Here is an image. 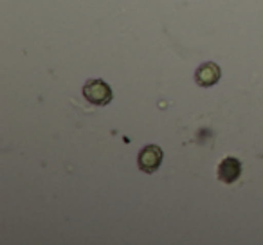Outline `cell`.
Listing matches in <instances>:
<instances>
[{
	"label": "cell",
	"mask_w": 263,
	"mask_h": 245,
	"mask_svg": "<svg viewBox=\"0 0 263 245\" xmlns=\"http://www.w3.org/2000/svg\"><path fill=\"white\" fill-rule=\"evenodd\" d=\"M162 162V150L159 146H150L143 148L139 154V159H137V164H139V169L144 173H154L159 169Z\"/></svg>",
	"instance_id": "7a4b0ae2"
},
{
	"label": "cell",
	"mask_w": 263,
	"mask_h": 245,
	"mask_svg": "<svg viewBox=\"0 0 263 245\" xmlns=\"http://www.w3.org/2000/svg\"><path fill=\"white\" fill-rule=\"evenodd\" d=\"M220 80V67L213 62L202 63L195 72V81L200 87H213L215 83H218Z\"/></svg>",
	"instance_id": "277c9868"
},
{
	"label": "cell",
	"mask_w": 263,
	"mask_h": 245,
	"mask_svg": "<svg viewBox=\"0 0 263 245\" xmlns=\"http://www.w3.org/2000/svg\"><path fill=\"white\" fill-rule=\"evenodd\" d=\"M218 180L223 184H234L241 175V162L234 157H226L218 164Z\"/></svg>",
	"instance_id": "3957f363"
},
{
	"label": "cell",
	"mask_w": 263,
	"mask_h": 245,
	"mask_svg": "<svg viewBox=\"0 0 263 245\" xmlns=\"http://www.w3.org/2000/svg\"><path fill=\"white\" fill-rule=\"evenodd\" d=\"M83 96L96 106H106L112 101V88L103 80H88L83 85Z\"/></svg>",
	"instance_id": "6da1fadb"
}]
</instances>
